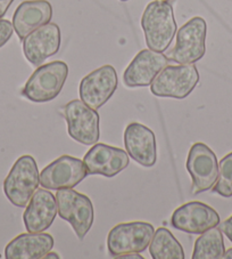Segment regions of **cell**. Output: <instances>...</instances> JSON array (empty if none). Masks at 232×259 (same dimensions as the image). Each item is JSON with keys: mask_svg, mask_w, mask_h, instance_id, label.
Masks as SVG:
<instances>
[{"mask_svg": "<svg viewBox=\"0 0 232 259\" xmlns=\"http://www.w3.org/2000/svg\"><path fill=\"white\" fill-rule=\"evenodd\" d=\"M146 44L154 52L164 53L177 32L173 8L167 2H153L147 5L141 17Z\"/></svg>", "mask_w": 232, "mask_h": 259, "instance_id": "obj_1", "label": "cell"}, {"mask_svg": "<svg viewBox=\"0 0 232 259\" xmlns=\"http://www.w3.org/2000/svg\"><path fill=\"white\" fill-rule=\"evenodd\" d=\"M68 75L69 66L63 61L40 65L22 89V95L35 103L55 100L63 89Z\"/></svg>", "mask_w": 232, "mask_h": 259, "instance_id": "obj_2", "label": "cell"}, {"mask_svg": "<svg viewBox=\"0 0 232 259\" xmlns=\"http://www.w3.org/2000/svg\"><path fill=\"white\" fill-rule=\"evenodd\" d=\"M40 184L37 162L31 155L17 159L4 181V192L7 199L19 208L28 205Z\"/></svg>", "mask_w": 232, "mask_h": 259, "instance_id": "obj_3", "label": "cell"}, {"mask_svg": "<svg viewBox=\"0 0 232 259\" xmlns=\"http://www.w3.org/2000/svg\"><path fill=\"white\" fill-rule=\"evenodd\" d=\"M199 82V72L194 64L167 65L156 75L150 92L157 97L184 100Z\"/></svg>", "mask_w": 232, "mask_h": 259, "instance_id": "obj_4", "label": "cell"}, {"mask_svg": "<svg viewBox=\"0 0 232 259\" xmlns=\"http://www.w3.org/2000/svg\"><path fill=\"white\" fill-rule=\"evenodd\" d=\"M155 233L154 226L146 222L122 223L114 226L107 236V249L111 257L142 252L148 248Z\"/></svg>", "mask_w": 232, "mask_h": 259, "instance_id": "obj_5", "label": "cell"}, {"mask_svg": "<svg viewBox=\"0 0 232 259\" xmlns=\"http://www.w3.org/2000/svg\"><path fill=\"white\" fill-rule=\"evenodd\" d=\"M207 25L203 17L196 16L182 25L177 34V42L167 54L168 60L178 64H194L203 59L206 52Z\"/></svg>", "mask_w": 232, "mask_h": 259, "instance_id": "obj_6", "label": "cell"}, {"mask_svg": "<svg viewBox=\"0 0 232 259\" xmlns=\"http://www.w3.org/2000/svg\"><path fill=\"white\" fill-rule=\"evenodd\" d=\"M56 201L62 220L70 223L80 240L84 239L93 223L91 200L72 189H62L57 191Z\"/></svg>", "mask_w": 232, "mask_h": 259, "instance_id": "obj_7", "label": "cell"}, {"mask_svg": "<svg viewBox=\"0 0 232 259\" xmlns=\"http://www.w3.org/2000/svg\"><path fill=\"white\" fill-rule=\"evenodd\" d=\"M187 170L193 180L191 192L194 195L211 190L218 177V161L215 153L204 143H195L187 158Z\"/></svg>", "mask_w": 232, "mask_h": 259, "instance_id": "obj_8", "label": "cell"}, {"mask_svg": "<svg viewBox=\"0 0 232 259\" xmlns=\"http://www.w3.org/2000/svg\"><path fill=\"white\" fill-rule=\"evenodd\" d=\"M69 135L83 145L98 143L100 137L99 114L82 101L73 100L64 108Z\"/></svg>", "mask_w": 232, "mask_h": 259, "instance_id": "obj_9", "label": "cell"}, {"mask_svg": "<svg viewBox=\"0 0 232 259\" xmlns=\"http://www.w3.org/2000/svg\"><path fill=\"white\" fill-rule=\"evenodd\" d=\"M83 161L70 155H62L40 174V184L47 190L73 189L87 177Z\"/></svg>", "mask_w": 232, "mask_h": 259, "instance_id": "obj_10", "label": "cell"}, {"mask_svg": "<svg viewBox=\"0 0 232 259\" xmlns=\"http://www.w3.org/2000/svg\"><path fill=\"white\" fill-rule=\"evenodd\" d=\"M118 74L111 65H104L86 75L80 82L81 101L93 110L100 109L118 88Z\"/></svg>", "mask_w": 232, "mask_h": 259, "instance_id": "obj_11", "label": "cell"}, {"mask_svg": "<svg viewBox=\"0 0 232 259\" xmlns=\"http://www.w3.org/2000/svg\"><path fill=\"white\" fill-rule=\"evenodd\" d=\"M218 224L220 216L215 209L199 201L182 204L171 217V225L174 229L189 234H202Z\"/></svg>", "mask_w": 232, "mask_h": 259, "instance_id": "obj_12", "label": "cell"}, {"mask_svg": "<svg viewBox=\"0 0 232 259\" xmlns=\"http://www.w3.org/2000/svg\"><path fill=\"white\" fill-rule=\"evenodd\" d=\"M88 175H102L111 178L124 170L130 161L128 153L119 147L96 143L83 158Z\"/></svg>", "mask_w": 232, "mask_h": 259, "instance_id": "obj_13", "label": "cell"}, {"mask_svg": "<svg viewBox=\"0 0 232 259\" xmlns=\"http://www.w3.org/2000/svg\"><path fill=\"white\" fill-rule=\"evenodd\" d=\"M168 63V57L163 53L144 49L138 53L124 71L123 82L130 88L149 86Z\"/></svg>", "mask_w": 232, "mask_h": 259, "instance_id": "obj_14", "label": "cell"}, {"mask_svg": "<svg viewBox=\"0 0 232 259\" xmlns=\"http://www.w3.org/2000/svg\"><path fill=\"white\" fill-rule=\"evenodd\" d=\"M61 30L55 23L40 26L23 39V53L31 64L40 66L60 51Z\"/></svg>", "mask_w": 232, "mask_h": 259, "instance_id": "obj_15", "label": "cell"}, {"mask_svg": "<svg viewBox=\"0 0 232 259\" xmlns=\"http://www.w3.org/2000/svg\"><path fill=\"white\" fill-rule=\"evenodd\" d=\"M127 153L140 166L153 167L157 160V147L154 132L144 124L132 122L124 131Z\"/></svg>", "mask_w": 232, "mask_h": 259, "instance_id": "obj_16", "label": "cell"}, {"mask_svg": "<svg viewBox=\"0 0 232 259\" xmlns=\"http://www.w3.org/2000/svg\"><path fill=\"white\" fill-rule=\"evenodd\" d=\"M56 196L47 189L34 192L23 213L25 229L30 233H40L52 225L57 215Z\"/></svg>", "mask_w": 232, "mask_h": 259, "instance_id": "obj_17", "label": "cell"}, {"mask_svg": "<svg viewBox=\"0 0 232 259\" xmlns=\"http://www.w3.org/2000/svg\"><path fill=\"white\" fill-rule=\"evenodd\" d=\"M52 17V7L47 0H29L16 8L13 28L20 40H23L40 26L48 24Z\"/></svg>", "mask_w": 232, "mask_h": 259, "instance_id": "obj_18", "label": "cell"}, {"mask_svg": "<svg viewBox=\"0 0 232 259\" xmlns=\"http://www.w3.org/2000/svg\"><path fill=\"white\" fill-rule=\"evenodd\" d=\"M52 236L43 233H23L13 239L5 248L7 259H40L53 247Z\"/></svg>", "mask_w": 232, "mask_h": 259, "instance_id": "obj_19", "label": "cell"}, {"mask_svg": "<svg viewBox=\"0 0 232 259\" xmlns=\"http://www.w3.org/2000/svg\"><path fill=\"white\" fill-rule=\"evenodd\" d=\"M149 252L154 259H184L185 251L174 235L165 227L155 232L149 244Z\"/></svg>", "mask_w": 232, "mask_h": 259, "instance_id": "obj_20", "label": "cell"}, {"mask_svg": "<svg viewBox=\"0 0 232 259\" xmlns=\"http://www.w3.org/2000/svg\"><path fill=\"white\" fill-rule=\"evenodd\" d=\"M225 252L220 227H212L196 240L193 259H220Z\"/></svg>", "mask_w": 232, "mask_h": 259, "instance_id": "obj_21", "label": "cell"}, {"mask_svg": "<svg viewBox=\"0 0 232 259\" xmlns=\"http://www.w3.org/2000/svg\"><path fill=\"white\" fill-rule=\"evenodd\" d=\"M213 192L223 198L232 196V152L218 163V177Z\"/></svg>", "mask_w": 232, "mask_h": 259, "instance_id": "obj_22", "label": "cell"}, {"mask_svg": "<svg viewBox=\"0 0 232 259\" xmlns=\"http://www.w3.org/2000/svg\"><path fill=\"white\" fill-rule=\"evenodd\" d=\"M13 24L10 21L0 19V48L8 42L13 35Z\"/></svg>", "mask_w": 232, "mask_h": 259, "instance_id": "obj_23", "label": "cell"}, {"mask_svg": "<svg viewBox=\"0 0 232 259\" xmlns=\"http://www.w3.org/2000/svg\"><path fill=\"white\" fill-rule=\"evenodd\" d=\"M220 229L223 233H224L226 238L232 242V216L222 223Z\"/></svg>", "mask_w": 232, "mask_h": 259, "instance_id": "obj_24", "label": "cell"}, {"mask_svg": "<svg viewBox=\"0 0 232 259\" xmlns=\"http://www.w3.org/2000/svg\"><path fill=\"white\" fill-rule=\"evenodd\" d=\"M14 0H0V19H3Z\"/></svg>", "mask_w": 232, "mask_h": 259, "instance_id": "obj_25", "label": "cell"}, {"mask_svg": "<svg viewBox=\"0 0 232 259\" xmlns=\"http://www.w3.org/2000/svg\"><path fill=\"white\" fill-rule=\"evenodd\" d=\"M119 258H131V259H144V257L139 254V252H132V253H128V254H123V256H120Z\"/></svg>", "mask_w": 232, "mask_h": 259, "instance_id": "obj_26", "label": "cell"}, {"mask_svg": "<svg viewBox=\"0 0 232 259\" xmlns=\"http://www.w3.org/2000/svg\"><path fill=\"white\" fill-rule=\"evenodd\" d=\"M43 258H47V259H51V258H55V259H60V256L56 252H50L49 251L46 256H44Z\"/></svg>", "mask_w": 232, "mask_h": 259, "instance_id": "obj_27", "label": "cell"}, {"mask_svg": "<svg viewBox=\"0 0 232 259\" xmlns=\"http://www.w3.org/2000/svg\"><path fill=\"white\" fill-rule=\"evenodd\" d=\"M223 258H224V259H232V248H230L229 250H226L224 254H223Z\"/></svg>", "mask_w": 232, "mask_h": 259, "instance_id": "obj_28", "label": "cell"}, {"mask_svg": "<svg viewBox=\"0 0 232 259\" xmlns=\"http://www.w3.org/2000/svg\"><path fill=\"white\" fill-rule=\"evenodd\" d=\"M157 2H168V0H157Z\"/></svg>", "mask_w": 232, "mask_h": 259, "instance_id": "obj_29", "label": "cell"}, {"mask_svg": "<svg viewBox=\"0 0 232 259\" xmlns=\"http://www.w3.org/2000/svg\"><path fill=\"white\" fill-rule=\"evenodd\" d=\"M121 2H129V0H121Z\"/></svg>", "mask_w": 232, "mask_h": 259, "instance_id": "obj_30", "label": "cell"}]
</instances>
